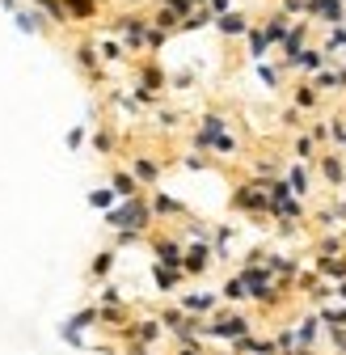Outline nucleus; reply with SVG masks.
<instances>
[{"label":"nucleus","mask_w":346,"mask_h":355,"mask_svg":"<svg viewBox=\"0 0 346 355\" xmlns=\"http://www.w3.org/2000/svg\"><path fill=\"white\" fill-rule=\"evenodd\" d=\"M279 9H283L287 17H304V9H309V0H279Z\"/></svg>","instance_id":"nucleus-42"},{"label":"nucleus","mask_w":346,"mask_h":355,"mask_svg":"<svg viewBox=\"0 0 346 355\" xmlns=\"http://www.w3.org/2000/svg\"><path fill=\"white\" fill-rule=\"evenodd\" d=\"M224 300H220V292H190V296H182V313H194V318H211L215 309H220Z\"/></svg>","instance_id":"nucleus-12"},{"label":"nucleus","mask_w":346,"mask_h":355,"mask_svg":"<svg viewBox=\"0 0 346 355\" xmlns=\"http://www.w3.org/2000/svg\"><path fill=\"white\" fill-rule=\"evenodd\" d=\"M0 9H9V13H13V9H17V0H0Z\"/></svg>","instance_id":"nucleus-54"},{"label":"nucleus","mask_w":346,"mask_h":355,"mask_svg":"<svg viewBox=\"0 0 346 355\" xmlns=\"http://www.w3.org/2000/svg\"><path fill=\"white\" fill-rule=\"evenodd\" d=\"M34 9H38L42 17H51L55 26H68V21H72V17H68V9L60 5V0H34Z\"/></svg>","instance_id":"nucleus-28"},{"label":"nucleus","mask_w":346,"mask_h":355,"mask_svg":"<svg viewBox=\"0 0 346 355\" xmlns=\"http://www.w3.org/2000/svg\"><path fill=\"white\" fill-rule=\"evenodd\" d=\"M313 271L321 275V279H346V250L342 254H317V262H313Z\"/></svg>","instance_id":"nucleus-16"},{"label":"nucleus","mask_w":346,"mask_h":355,"mask_svg":"<svg viewBox=\"0 0 346 355\" xmlns=\"http://www.w3.org/2000/svg\"><path fill=\"white\" fill-rule=\"evenodd\" d=\"M211 26H215V34H220V38H245V30H249V17H245L241 9H228V13H220V17H215Z\"/></svg>","instance_id":"nucleus-14"},{"label":"nucleus","mask_w":346,"mask_h":355,"mask_svg":"<svg viewBox=\"0 0 346 355\" xmlns=\"http://www.w3.org/2000/svg\"><path fill=\"white\" fill-rule=\"evenodd\" d=\"M72 60H76V68L89 76V80H102V55H98V42H89V38H80L76 47H72Z\"/></svg>","instance_id":"nucleus-9"},{"label":"nucleus","mask_w":346,"mask_h":355,"mask_svg":"<svg viewBox=\"0 0 346 355\" xmlns=\"http://www.w3.org/2000/svg\"><path fill=\"white\" fill-rule=\"evenodd\" d=\"M245 47H249V60L253 64L266 60V51H271V42H266V34H262V26H257V21H249V30H245Z\"/></svg>","instance_id":"nucleus-22"},{"label":"nucleus","mask_w":346,"mask_h":355,"mask_svg":"<svg viewBox=\"0 0 346 355\" xmlns=\"http://www.w3.org/2000/svg\"><path fill=\"white\" fill-rule=\"evenodd\" d=\"M131 173H136V182H140L144 191H152V187L161 182V161H152V157H131Z\"/></svg>","instance_id":"nucleus-17"},{"label":"nucleus","mask_w":346,"mask_h":355,"mask_svg":"<svg viewBox=\"0 0 346 355\" xmlns=\"http://www.w3.org/2000/svg\"><path fill=\"white\" fill-rule=\"evenodd\" d=\"M165 89H169V80H165L161 64H156V60H144V64H140V80H136V102H140V106H156Z\"/></svg>","instance_id":"nucleus-4"},{"label":"nucleus","mask_w":346,"mask_h":355,"mask_svg":"<svg viewBox=\"0 0 346 355\" xmlns=\"http://www.w3.org/2000/svg\"><path fill=\"white\" fill-rule=\"evenodd\" d=\"M152 225H156V216H152V207H148V195H131V199H118L114 207H106V229H131V233H152Z\"/></svg>","instance_id":"nucleus-1"},{"label":"nucleus","mask_w":346,"mask_h":355,"mask_svg":"<svg viewBox=\"0 0 346 355\" xmlns=\"http://www.w3.org/2000/svg\"><path fill=\"white\" fill-rule=\"evenodd\" d=\"M114 262H118V254H114V250H98V254H93V262H89V279H106V275L114 271Z\"/></svg>","instance_id":"nucleus-25"},{"label":"nucleus","mask_w":346,"mask_h":355,"mask_svg":"<svg viewBox=\"0 0 346 355\" xmlns=\"http://www.w3.org/2000/svg\"><path fill=\"white\" fill-rule=\"evenodd\" d=\"M245 334H253V318H245V313H228V309H215L211 318H203V338L233 343V338H245Z\"/></svg>","instance_id":"nucleus-2"},{"label":"nucleus","mask_w":346,"mask_h":355,"mask_svg":"<svg viewBox=\"0 0 346 355\" xmlns=\"http://www.w3.org/2000/svg\"><path fill=\"white\" fill-rule=\"evenodd\" d=\"M60 5L68 9L72 21H93L98 17V0H60Z\"/></svg>","instance_id":"nucleus-24"},{"label":"nucleus","mask_w":346,"mask_h":355,"mask_svg":"<svg viewBox=\"0 0 346 355\" xmlns=\"http://www.w3.org/2000/svg\"><path fill=\"white\" fill-rule=\"evenodd\" d=\"M152 279H156V288H161V292H178L186 275L178 271V266H161V262H152Z\"/></svg>","instance_id":"nucleus-23"},{"label":"nucleus","mask_w":346,"mask_h":355,"mask_svg":"<svg viewBox=\"0 0 346 355\" xmlns=\"http://www.w3.org/2000/svg\"><path fill=\"white\" fill-rule=\"evenodd\" d=\"M329 140L346 148V119H334V123H329Z\"/></svg>","instance_id":"nucleus-43"},{"label":"nucleus","mask_w":346,"mask_h":355,"mask_svg":"<svg viewBox=\"0 0 346 355\" xmlns=\"http://www.w3.org/2000/svg\"><path fill=\"white\" fill-rule=\"evenodd\" d=\"M317 169L329 187H346V157L342 153H321L317 157Z\"/></svg>","instance_id":"nucleus-13"},{"label":"nucleus","mask_w":346,"mask_h":355,"mask_svg":"<svg viewBox=\"0 0 346 355\" xmlns=\"http://www.w3.org/2000/svg\"><path fill=\"white\" fill-rule=\"evenodd\" d=\"M148 207H152L156 220H186V216H190L186 203H178L173 195H165V191H156V187H152V195H148Z\"/></svg>","instance_id":"nucleus-10"},{"label":"nucleus","mask_w":346,"mask_h":355,"mask_svg":"<svg viewBox=\"0 0 346 355\" xmlns=\"http://www.w3.org/2000/svg\"><path fill=\"white\" fill-rule=\"evenodd\" d=\"M144 241H148V250H152V258H156L161 266H178V271H182V241H178V237L148 233ZM182 275H186V271H182Z\"/></svg>","instance_id":"nucleus-6"},{"label":"nucleus","mask_w":346,"mask_h":355,"mask_svg":"<svg viewBox=\"0 0 346 355\" xmlns=\"http://www.w3.org/2000/svg\"><path fill=\"white\" fill-rule=\"evenodd\" d=\"M295 161H317V140L313 136H295Z\"/></svg>","instance_id":"nucleus-32"},{"label":"nucleus","mask_w":346,"mask_h":355,"mask_svg":"<svg viewBox=\"0 0 346 355\" xmlns=\"http://www.w3.org/2000/svg\"><path fill=\"white\" fill-rule=\"evenodd\" d=\"M148 17L144 13H114V21H110V30L118 34V42L127 51H144V38H148Z\"/></svg>","instance_id":"nucleus-3"},{"label":"nucleus","mask_w":346,"mask_h":355,"mask_svg":"<svg viewBox=\"0 0 346 355\" xmlns=\"http://www.w3.org/2000/svg\"><path fill=\"white\" fill-rule=\"evenodd\" d=\"M203 5H207L215 17H220V13H228V9H233V0H203Z\"/></svg>","instance_id":"nucleus-45"},{"label":"nucleus","mask_w":346,"mask_h":355,"mask_svg":"<svg viewBox=\"0 0 346 355\" xmlns=\"http://www.w3.org/2000/svg\"><path fill=\"white\" fill-rule=\"evenodd\" d=\"M309 136H313V140H317V144H325V140H329V123H317V127H313V131H309Z\"/></svg>","instance_id":"nucleus-49"},{"label":"nucleus","mask_w":346,"mask_h":355,"mask_svg":"<svg viewBox=\"0 0 346 355\" xmlns=\"http://www.w3.org/2000/svg\"><path fill=\"white\" fill-rule=\"evenodd\" d=\"M283 182L291 187V195H295V199H304V195H313V178H309L304 161H295V165H287V173H283Z\"/></svg>","instance_id":"nucleus-19"},{"label":"nucleus","mask_w":346,"mask_h":355,"mask_svg":"<svg viewBox=\"0 0 346 355\" xmlns=\"http://www.w3.org/2000/svg\"><path fill=\"white\" fill-rule=\"evenodd\" d=\"M156 119H161V127H165V131H169V127H178V114H173V110H161Z\"/></svg>","instance_id":"nucleus-50"},{"label":"nucleus","mask_w":346,"mask_h":355,"mask_svg":"<svg viewBox=\"0 0 346 355\" xmlns=\"http://www.w3.org/2000/svg\"><path fill=\"white\" fill-rule=\"evenodd\" d=\"M342 64H346V47H342Z\"/></svg>","instance_id":"nucleus-55"},{"label":"nucleus","mask_w":346,"mask_h":355,"mask_svg":"<svg viewBox=\"0 0 346 355\" xmlns=\"http://www.w3.org/2000/svg\"><path fill=\"white\" fill-rule=\"evenodd\" d=\"M64 326H72V330H89V326H98V304H93V309H80V313L68 318Z\"/></svg>","instance_id":"nucleus-35"},{"label":"nucleus","mask_w":346,"mask_h":355,"mask_svg":"<svg viewBox=\"0 0 346 355\" xmlns=\"http://www.w3.org/2000/svg\"><path fill=\"white\" fill-rule=\"evenodd\" d=\"M304 17L321 21V26H342L346 21V0H309Z\"/></svg>","instance_id":"nucleus-8"},{"label":"nucleus","mask_w":346,"mask_h":355,"mask_svg":"<svg viewBox=\"0 0 346 355\" xmlns=\"http://www.w3.org/2000/svg\"><path fill=\"white\" fill-rule=\"evenodd\" d=\"M253 68H257V76H262V85H266V89H279V68H271L266 60H257Z\"/></svg>","instance_id":"nucleus-39"},{"label":"nucleus","mask_w":346,"mask_h":355,"mask_svg":"<svg viewBox=\"0 0 346 355\" xmlns=\"http://www.w3.org/2000/svg\"><path fill=\"white\" fill-rule=\"evenodd\" d=\"M98 55H102V64H122L127 60V47H122V42H114V38H102L98 42Z\"/></svg>","instance_id":"nucleus-30"},{"label":"nucleus","mask_w":346,"mask_h":355,"mask_svg":"<svg viewBox=\"0 0 346 355\" xmlns=\"http://www.w3.org/2000/svg\"><path fill=\"white\" fill-rule=\"evenodd\" d=\"M156 5H169V9L178 13V17H190V13L203 5V0H156Z\"/></svg>","instance_id":"nucleus-38"},{"label":"nucleus","mask_w":346,"mask_h":355,"mask_svg":"<svg viewBox=\"0 0 346 355\" xmlns=\"http://www.w3.org/2000/svg\"><path fill=\"white\" fill-rule=\"evenodd\" d=\"M220 300H224V304H245V300H249V292H245L241 275H233V279H228V284L220 288Z\"/></svg>","instance_id":"nucleus-31"},{"label":"nucleus","mask_w":346,"mask_h":355,"mask_svg":"<svg viewBox=\"0 0 346 355\" xmlns=\"http://www.w3.org/2000/svg\"><path fill=\"white\" fill-rule=\"evenodd\" d=\"M317 330H321V318H304L300 326H291L295 347H317Z\"/></svg>","instance_id":"nucleus-26"},{"label":"nucleus","mask_w":346,"mask_h":355,"mask_svg":"<svg viewBox=\"0 0 346 355\" xmlns=\"http://www.w3.org/2000/svg\"><path fill=\"white\" fill-rule=\"evenodd\" d=\"M329 64V55H325V47H304L295 60H291V72H304V76H313L317 68H325Z\"/></svg>","instance_id":"nucleus-18"},{"label":"nucleus","mask_w":346,"mask_h":355,"mask_svg":"<svg viewBox=\"0 0 346 355\" xmlns=\"http://www.w3.org/2000/svg\"><path fill=\"white\" fill-rule=\"evenodd\" d=\"M110 187L118 199H131V195H144V187L136 182V173L131 169H110Z\"/></svg>","instance_id":"nucleus-20"},{"label":"nucleus","mask_w":346,"mask_h":355,"mask_svg":"<svg viewBox=\"0 0 346 355\" xmlns=\"http://www.w3.org/2000/svg\"><path fill=\"white\" fill-rule=\"evenodd\" d=\"M118 203V195H114V187H102V191H89V207H98V211H106V207H114Z\"/></svg>","instance_id":"nucleus-33"},{"label":"nucleus","mask_w":346,"mask_h":355,"mask_svg":"<svg viewBox=\"0 0 346 355\" xmlns=\"http://www.w3.org/2000/svg\"><path fill=\"white\" fill-rule=\"evenodd\" d=\"M93 148H98L102 157H110V153H114V131H110V127H102L98 136H93Z\"/></svg>","instance_id":"nucleus-40"},{"label":"nucleus","mask_w":346,"mask_h":355,"mask_svg":"<svg viewBox=\"0 0 346 355\" xmlns=\"http://www.w3.org/2000/svg\"><path fill=\"white\" fill-rule=\"evenodd\" d=\"M237 148H241V144H237V140L228 136V131H220V136L211 140V153H224V157H237Z\"/></svg>","instance_id":"nucleus-37"},{"label":"nucleus","mask_w":346,"mask_h":355,"mask_svg":"<svg viewBox=\"0 0 346 355\" xmlns=\"http://www.w3.org/2000/svg\"><path fill=\"white\" fill-rule=\"evenodd\" d=\"M300 114H304V110H295V106H291V110H283V123H287L291 131H295V127H304V123H300Z\"/></svg>","instance_id":"nucleus-47"},{"label":"nucleus","mask_w":346,"mask_h":355,"mask_svg":"<svg viewBox=\"0 0 346 355\" xmlns=\"http://www.w3.org/2000/svg\"><path fill=\"white\" fill-rule=\"evenodd\" d=\"M80 144H84V127H72V131H68V148L76 153Z\"/></svg>","instance_id":"nucleus-46"},{"label":"nucleus","mask_w":346,"mask_h":355,"mask_svg":"<svg viewBox=\"0 0 346 355\" xmlns=\"http://www.w3.org/2000/svg\"><path fill=\"white\" fill-rule=\"evenodd\" d=\"M291 21H295V17H287L283 9H275L271 17H262L257 26H262V34H266V42H271V47H279V42L287 38V30H291Z\"/></svg>","instance_id":"nucleus-15"},{"label":"nucleus","mask_w":346,"mask_h":355,"mask_svg":"<svg viewBox=\"0 0 346 355\" xmlns=\"http://www.w3.org/2000/svg\"><path fill=\"white\" fill-rule=\"evenodd\" d=\"M334 296H338V300H346V279H338V284H334Z\"/></svg>","instance_id":"nucleus-52"},{"label":"nucleus","mask_w":346,"mask_h":355,"mask_svg":"<svg viewBox=\"0 0 346 355\" xmlns=\"http://www.w3.org/2000/svg\"><path fill=\"white\" fill-rule=\"evenodd\" d=\"M98 300H102V304H122V292H118V288H114V284H106V288H102V296H98Z\"/></svg>","instance_id":"nucleus-44"},{"label":"nucleus","mask_w":346,"mask_h":355,"mask_svg":"<svg viewBox=\"0 0 346 355\" xmlns=\"http://www.w3.org/2000/svg\"><path fill=\"white\" fill-rule=\"evenodd\" d=\"M173 355H207V351H203V343H182Z\"/></svg>","instance_id":"nucleus-48"},{"label":"nucleus","mask_w":346,"mask_h":355,"mask_svg":"<svg viewBox=\"0 0 346 355\" xmlns=\"http://www.w3.org/2000/svg\"><path fill=\"white\" fill-rule=\"evenodd\" d=\"M233 207H237V211H249V216H271V199H266V187H262V182L237 187V191H233Z\"/></svg>","instance_id":"nucleus-5"},{"label":"nucleus","mask_w":346,"mask_h":355,"mask_svg":"<svg viewBox=\"0 0 346 355\" xmlns=\"http://www.w3.org/2000/svg\"><path fill=\"white\" fill-rule=\"evenodd\" d=\"M346 47V21L342 26H329V38H325V55H338Z\"/></svg>","instance_id":"nucleus-34"},{"label":"nucleus","mask_w":346,"mask_h":355,"mask_svg":"<svg viewBox=\"0 0 346 355\" xmlns=\"http://www.w3.org/2000/svg\"><path fill=\"white\" fill-rule=\"evenodd\" d=\"M211 262H215L211 241H190V245H182V271H186V275H207Z\"/></svg>","instance_id":"nucleus-7"},{"label":"nucleus","mask_w":346,"mask_h":355,"mask_svg":"<svg viewBox=\"0 0 346 355\" xmlns=\"http://www.w3.org/2000/svg\"><path fill=\"white\" fill-rule=\"evenodd\" d=\"M317 102H321V89H317L313 80H300V85L291 89V106H295V110H317Z\"/></svg>","instance_id":"nucleus-21"},{"label":"nucleus","mask_w":346,"mask_h":355,"mask_svg":"<svg viewBox=\"0 0 346 355\" xmlns=\"http://www.w3.org/2000/svg\"><path fill=\"white\" fill-rule=\"evenodd\" d=\"M13 21L26 34H42V30H47V26H42V13H30V9H13Z\"/></svg>","instance_id":"nucleus-29"},{"label":"nucleus","mask_w":346,"mask_h":355,"mask_svg":"<svg viewBox=\"0 0 346 355\" xmlns=\"http://www.w3.org/2000/svg\"><path fill=\"white\" fill-rule=\"evenodd\" d=\"M148 21H152V26H156V30H165V34H173V30H182V17H178V13H173V9H169V5H156V9H152V17H148Z\"/></svg>","instance_id":"nucleus-27"},{"label":"nucleus","mask_w":346,"mask_h":355,"mask_svg":"<svg viewBox=\"0 0 346 355\" xmlns=\"http://www.w3.org/2000/svg\"><path fill=\"white\" fill-rule=\"evenodd\" d=\"M182 165H186V169H207V157H186Z\"/></svg>","instance_id":"nucleus-51"},{"label":"nucleus","mask_w":346,"mask_h":355,"mask_svg":"<svg viewBox=\"0 0 346 355\" xmlns=\"http://www.w3.org/2000/svg\"><path fill=\"white\" fill-rule=\"evenodd\" d=\"M279 47H283V68H291V60L309 47V21H291V30H287V38Z\"/></svg>","instance_id":"nucleus-11"},{"label":"nucleus","mask_w":346,"mask_h":355,"mask_svg":"<svg viewBox=\"0 0 346 355\" xmlns=\"http://www.w3.org/2000/svg\"><path fill=\"white\" fill-rule=\"evenodd\" d=\"M156 322H161V326L173 334V330H178V326L186 322V313H182V309H161V313H156Z\"/></svg>","instance_id":"nucleus-36"},{"label":"nucleus","mask_w":346,"mask_h":355,"mask_svg":"<svg viewBox=\"0 0 346 355\" xmlns=\"http://www.w3.org/2000/svg\"><path fill=\"white\" fill-rule=\"evenodd\" d=\"M338 89H346V64L338 68Z\"/></svg>","instance_id":"nucleus-53"},{"label":"nucleus","mask_w":346,"mask_h":355,"mask_svg":"<svg viewBox=\"0 0 346 355\" xmlns=\"http://www.w3.org/2000/svg\"><path fill=\"white\" fill-rule=\"evenodd\" d=\"M346 250V237H321L317 241V254H342Z\"/></svg>","instance_id":"nucleus-41"}]
</instances>
